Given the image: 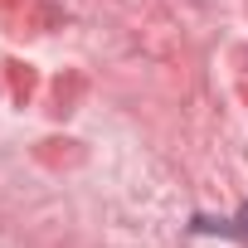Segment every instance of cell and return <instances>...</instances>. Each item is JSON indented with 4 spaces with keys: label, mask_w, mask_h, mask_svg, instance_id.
<instances>
[{
    "label": "cell",
    "mask_w": 248,
    "mask_h": 248,
    "mask_svg": "<svg viewBox=\"0 0 248 248\" xmlns=\"http://www.w3.org/2000/svg\"><path fill=\"white\" fill-rule=\"evenodd\" d=\"M195 233H219V238H238V243H248V204L238 209V214H229V219H195Z\"/></svg>",
    "instance_id": "cell-1"
}]
</instances>
